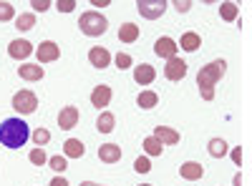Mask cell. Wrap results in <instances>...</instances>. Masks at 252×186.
I'll use <instances>...</instances> for the list:
<instances>
[{
	"label": "cell",
	"mask_w": 252,
	"mask_h": 186,
	"mask_svg": "<svg viewBox=\"0 0 252 186\" xmlns=\"http://www.w3.org/2000/svg\"><path fill=\"white\" fill-rule=\"evenodd\" d=\"M31 138V129L23 118H5L0 123V143L5 149H20Z\"/></svg>",
	"instance_id": "obj_1"
},
{
	"label": "cell",
	"mask_w": 252,
	"mask_h": 186,
	"mask_svg": "<svg viewBox=\"0 0 252 186\" xmlns=\"http://www.w3.org/2000/svg\"><path fill=\"white\" fill-rule=\"evenodd\" d=\"M224 71H227V60H224V58L212 60L209 66L199 68V73H197V86H199V93H202L204 101H212V98H215V86H217V80L224 76Z\"/></svg>",
	"instance_id": "obj_2"
},
{
	"label": "cell",
	"mask_w": 252,
	"mask_h": 186,
	"mask_svg": "<svg viewBox=\"0 0 252 186\" xmlns=\"http://www.w3.org/2000/svg\"><path fill=\"white\" fill-rule=\"evenodd\" d=\"M78 28H81L83 35L96 38V35H103V33L109 30V20L103 18L101 13H96V10H89V13H83V15H81Z\"/></svg>",
	"instance_id": "obj_3"
},
{
	"label": "cell",
	"mask_w": 252,
	"mask_h": 186,
	"mask_svg": "<svg viewBox=\"0 0 252 186\" xmlns=\"http://www.w3.org/2000/svg\"><path fill=\"white\" fill-rule=\"evenodd\" d=\"M13 108H15L20 116H31V113H35V108H38V98H35V93H33V91H18V93L13 96Z\"/></svg>",
	"instance_id": "obj_4"
},
{
	"label": "cell",
	"mask_w": 252,
	"mask_h": 186,
	"mask_svg": "<svg viewBox=\"0 0 252 186\" xmlns=\"http://www.w3.org/2000/svg\"><path fill=\"white\" fill-rule=\"evenodd\" d=\"M166 0H136V10L141 13V18L146 20H157L166 13Z\"/></svg>",
	"instance_id": "obj_5"
},
{
	"label": "cell",
	"mask_w": 252,
	"mask_h": 186,
	"mask_svg": "<svg viewBox=\"0 0 252 186\" xmlns=\"http://www.w3.org/2000/svg\"><path fill=\"white\" fill-rule=\"evenodd\" d=\"M35 53H38V66L40 63H53V60H58V55H61V48H58V43H53V40H43V43L35 48Z\"/></svg>",
	"instance_id": "obj_6"
},
{
	"label": "cell",
	"mask_w": 252,
	"mask_h": 186,
	"mask_svg": "<svg viewBox=\"0 0 252 186\" xmlns=\"http://www.w3.org/2000/svg\"><path fill=\"white\" fill-rule=\"evenodd\" d=\"M164 76L169 80H182L187 76V63L182 58H169V60H166V66H164Z\"/></svg>",
	"instance_id": "obj_7"
},
{
	"label": "cell",
	"mask_w": 252,
	"mask_h": 186,
	"mask_svg": "<svg viewBox=\"0 0 252 186\" xmlns=\"http://www.w3.org/2000/svg\"><path fill=\"white\" fill-rule=\"evenodd\" d=\"M78 108L76 106H66V108H61V113H58V126L63 129V131H71L73 126H78Z\"/></svg>",
	"instance_id": "obj_8"
},
{
	"label": "cell",
	"mask_w": 252,
	"mask_h": 186,
	"mask_svg": "<svg viewBox=\"0 0 252 186\" xmlns=\"http://www.w3.org/2000/svg\"><path fill=\"white\" fill-rule=\"evenodd\" d=\"M177 51H179V46L174 43V40L172 38H159L157 40V43H154V53L159 55V58H166V60H169V58H177Z\"/></svg>",
	"instance_id": "obj_9"
},
{
	"label": "cell",
	"mask_w": 252,
	"mask_h": 186,
	"mask_svg": "<svg viewBox=\"0 0 252 186\" xmlns=\"http://www.w3.org/2000/svg\"><path fill=\"white\" fill-rule=\"evenodd\" d=\"M8 53H10V58H15V60H26L31 53H33V46L28 43V40H23V38H18V40H10V46H8Z\"/></svg>",
	"instance_id": "obj_10"
},
{
	"label": "cell",
	"mask_w": 252,
	"mask_h": 186,
	"mask_svg": "<svg viewBox=\"0 0 252 186\" xmlns=\"http://www.w3.org/2000/svg\"><path fill=\"white\" fill-rule=\"evenodd\" d=\"M154 138L161 143V146H174V143H179V133L169 126H154Z\"/></svg>",
	"instance_id": "obj_11"
},
{
	"label": "cell",
	"mask_w": 252,
	"mask_h": 186,
	"mask_svg": "<svg viewBox=\"0 0 252 186\" xmlns=\"http://www.w3.org/2000/svg\"><path fill=\"white\" fill-rule=\"evenodd\" d=\"M89 60H91V66H94V68L103 71V68L111 63V53H109L106 48H98V46H96V48L89 51Z\"/></svg>",
	"instance_id": "obj_12"
},
{
	"label": "cell",
	"mask_w": 252,
	"mask_h": 186,
	"mask_svg": "<svg viewBox=\"0 0 252 186\" xmlns=\"http://www.w3.org/2000/svg\"><path fill=\"white\" fill-rule=\"evenodd\" d=\"M179 174L187 181H197V179L204 176V166H202V163H197V161H184L182 166H179Z\"/></svg>",
	"instance_id": "obj_13"
},
{
	"label": "cell",
	"mask_w": 252,
	"mask_h": 186,
	"mask_svg": "<svg viewBox=\"0 0 252 186\" xmlns=\"http://www.w3.org/2000/svg\"><path fill=\"white\" fill-rule=\"evenodd\" d=\"M98 159L103 163L121 161V146H119V143H103V146H98Z\"/></svg>",
	"instance_id": "obj_14"
},
{
	"label": "cell",
	"mask_w": 252,
	"mask_h": 186,
	"mask_svg": "<svg viewBox=\"0 0 252 186\" xmlns=\"http://www.w3.org/2000/svg\"><path fill=\"white\" fill-rule=\"evenodd\" d=\"M154 78H157V71H154V66H149V63H141V66L134 68V80H136V83H141V86L154 83Z\"/></svg>",
	"instance_id": "obj_15"
},
{
	"label": "cell",
	"mask_w": 252,
	"mask_h": 186,
	"mask_svg": "<svg viewBox=\"0 0 252 186\" xmlns=\"http://www.w3.org/2000/svg\"><path fill=\"white\" fill-rule=\"evenodd\" d=\"M109 101H111V88H109V86H96V88L91 91V103H94L98 111L106 108Z\"/></svg>",
	"instance_id": "obj_16"
},
{
	"label": "cell",
	"mask_w": 252,
	"mask_h": 186,
	"mask_svg": "<svg viewBox=\"0 0 252 186\" xmlns=\"http://www.w3.org/2000/svg\"><path fill=\"white\" fill-rule=\"evenodd\" d=\"M18 76L23 78V80H40L46 76L43 66H33V63H26V66H20L18 68Z\"/></svg>",
	"instance_id": "obj_17"
},
{
	"label": "cell",
	"mask_w": 252,
	"mask_h": 186,
	"mask_svg": "<svg viewBox=\"0 0 252 186\" xmlns=\"http://www.w3.org/2000/svg\"><path fill=\"white\" fill-rule=\"evenodd\" d=\"M63 154H66V159H81L83 154H86V146H83L78 138H68L66 143H63Z\"/></svg>",
	"instance_id": "obj_18"
},
{
	"label": "cell",
	"mask_w": 252,
	"mask_h": 186,
	"mask_svg": "<svg viewBox=\"0 0 252 186\" xmlns=\"http://www.w3.org/2000/svg\"><path fill=\"white\" fill-rule=\"evenodd\" d=\"M136 38H139V26L124 23V26L119 28V40H121V43H134Z\"/></svg>",
	"instance_id": "obj_19"
},
{
	"label": "cell",
	"mask_w": 252,
	"mask_h": 186,
	"mask_svg": "<svg viewBox=\"0 0 252 186\" xmlns=\"http://www.w3.org/2000/svg\"><path fill=\"white\" fill-rule=\"evenodd\" d=\"M179 46H182V51H187V53H194V51L202 46V38H199L197 33H184L182 40H179Z\"/></svg>",
	"instance_id": "obj_20"
},
{
	"label": "cell",
	"mask_w": 252,
	"mask_h": 186,
	"mask_svg": "<svg viewBox=\"0 0 252 186\" xmlns=\"http://www.w3.org/2000/svg\"><path fill=\"white\" fill-rule=\"evenodd\" d=\"M114 126H116V118H114V113H109V111H101V116H98V121H96V129H98L101 133H111V131H114Z\"/></svg>",
	"instance_id": "obj_21"
},
{
	"label": "cell",
	"mask_w": 252,
	"mask_h": 186,
	"mask_svg": "<svg viewBox=\"0 0 252 186\" xmlns=\"http://www.w3.org/2000/svg\"><path fill=\"white\" fill-rule=\"evenodd\" d=\"M136 103H139L144 111H149V108H154L157 103H159V96H157L154 91H141V93L136 96Z\"/></svg>",
	"instance_id": "obj_22"
},
{
	"label": "cell",
	"mask_w": 252,
	"mask_h": 186,
	"mask_svg": "<svg viewBox=\"0 0 252 186\" xmlns=\"http://www.w3.org/2000/svg\"><path fill=\"white\" fill-rule=\"evenodd\" d=\"M227 141L224 138H212V141H209V146H207V151H209V156H212V159H222L224 154H227Z\"/></svg>",
	"instance_id": "obj_23"
},
{
	"label": "cell",
	"mask_w": 252,
	"mask_h": 186,
	"mask_svg": "<svg viewBox=\"0 0 252 186\" xmlns=\"http://www.w3.org/2000/svg\"><path fill=\"white\" fill-rule=\"evenodd\" d=\"M35 26V15L33 13H20L18 18H15V28L18 30H31Z\"/></svg>",
	"instance_id": "obj_24"
},
{
	"label": "cell",
	"mask_w": 252,
	"mask_h": 186,
	"mask_svg": "<svg viewBox=\"0 0 252 186\" xmlns=\"http://www.w3.org/2000/svg\"><path fill=\"white\" fill-rule=\"evenodd\" d=\"M144 151L149 154V156H161V151H164V146L154 138V136H146L144 138Z\"/></svg>",
	"instance_id": "obj_25"
},
{
	"label": "cell",
	"mask_w": 252,
	"mask_h": 186,
	"mask_svg": "<svg viewBox=\"0 0 252 186\" xmlns=\"http://www.w3.org/2000/svg\"><path fill=\"white\" fill-rule=\"evenodd\" d=\"M220 15H222L224 20H237V15H240L237 3H222V5H220Z\"/></svg>",
	"instance_id": "obj_26"
},
{
	"label": "cell",
	"mask_w": 252,
	"mask_h": 186,
	"mask_svg": "<svg viewBox=\"0 0 252 186\" xmlns=\"http://www.w3.org/2000/svg\"><path fill=\"white\" fill-rule=\"evenodd\" d=\"M28 159H31V163H35V166H43V163H48V156H46L43 146H38V149H33V151L28 154Z\"/></svg>",
	"instance_id": "obj_27"
},
{
	"label": "cell",
	"mask_w": 252,
	"mask_h": 186,
	"mask_svg": "<svg viewBox=\"0 0 252 186\" xmlns=\"http://www.w3.org/2000/svg\"><path fill=\"white\" fill-rule=\"evenodd\" d=\"M48 166H51L53 171H61V174H63V171L68 169V163H66V156H51V159H48Z\"/></svg>",
	"instance_id": "obj_28"
},
{
	"label": "cell",
	"mask_w": 252,
	"mask_h": 186,
	"mask_svg": "<svg viewBox=\"0 0 252 186\" xmlns=\"http://www.w3.org/2000/svg\"><path fill=\"white\" fill-rule=\"evenodd\" d=\"M31 136H33V141L38 143V146H46V143L51 141V131H46V129H35Z\"/></svg>",
	"instance_id": "obj_29"
},
{
	"label": "cell",
	"mask_w": 252,
	"mask_h": 186,
	"mask_svg": "<svg viewBox=\"0 0 252 186\" xmlns=\"http://www.w3.org/2000/svg\"><path fill=\"white\" fill-rule=\"evenodd\" d=\"M134 169H136L139 174H149V171H152V161L146 159V156H139V159L134 161Z\"/></svg>",
	"instance_id": "obj_30"
},
{
	"label": "cell",
	"mask_w": 252,
	"mask_h": 186,
	"mask_svg": "<svg viewBox=\"0 0 252 186\" xmlns=\"http://www.w3.org/2000/svg\"><path fill=\"white\" fill-rule=\"evenodd\" d=\"M131 63H134V60H131V55H129V53H119V55H116V68H119V71L131 68Z\"/></svg>",
	"instance_id": "obj_31"
},
{
	"label": "cell",
	"mask_w": 252,
	"mask_h": 186,
	"mask_svg": "<svg viewBox=\"0 0 252 186\" xmlns=\"http://www.w3.org/2000/svg\"><path fill=\"white\" fill-rule=\"evenodd\" d=\"M13 18H15V8L10 3H0V20L5 23V20H13Z\"/></svg>",
	"instance_id": "obj_32"
},
{
	"label": "cell",
	"mask_w": 252,
	"mask_h": 186,
	"mask_svg": "<svg viewBox=\"0 0 252 186\" xmlns=\"http://www.w3.org/2000/svg\"><path fill=\"white\" fill-rule=\"evenodd\" d=\"M56 8H58L61 13H73V8H76V0H58Z\"/></svg>",
	"instance_id": "obj_33"
},
{
	"label": "cell",
	"mask_w": 252,
	"mask_h": 186,
	"mask_svg": "<svg viewBox=\"0 0 252 186\" xmlns=\"http://www.w3.org/2000/svg\"><path fill=\"white\" fill-rule=\"evenodd\" d=\"M31 5H33V10H40V13H46V10L51 8V0H31Z\"/></svg>",
	"instance_id": "obj_34"
},
{
	"label": "cell",
	"mask_w": 252,
	"mask_h": 186,
	"mask_svg": "<svg viewBox=\"0 0 252 186\" xmlns=\"http://www.w3.org/2000/svg\"><path fill=\"white\" fill-rule=\"evenodd\" d=\"M174 8H177V13H187L189 8H192V3L189 0H177V3H172Z\"/></svg>",
	"instance_id": "obj_35"
},
{
	"label": "cell",
	"mask_w": 252,
	"mask_h": 186,
	"mask_svg": "<svg viewBox=\"0 0 252 186\" xmlns=\"http://www.w3.org/2000/svg\"><path fill=\"white\" fill-rule=\"evenodd\" d=\"M232 161L237 163V166H240V163H242V146H237V149L232 151Z\"/></svg>",
	"instance_id": "obj_36"
},
{
	"label": "cell",
	"mask_w": 252,
	"mask_h": 186,
	"mask_svg": "<svg viewBox=\"0 0 252 186\" xmlns=\"http://www.w3.org/2000/svg\"><path fill=\"white\" fill-rule=\"evenodd\" d=\"M51 186H68V181L63 179V176H56V179L51 181Z\"/></svg>",
	"instance_id": "obj_37"
},
{
	"label": "cell",
	"mask_w": 252,
	"mask_h": 186,
	"mask_svg": "<svg viewBox=\"0 0 252 186\" xmlns=\"http://www.w3.org/2000/svg\"><path fill=\"white\" fill-rule=\"evenodd\" d=\"M91 5H98V8H103V5H111L109 0H91Z\"/></svg>",
	"instance_id": "obj_38"
},
{
	"label": "cell",
	"mask_w": 252,
	"mask_h": 186,
	"mask_svg": "<svg viewBox=\"0 0 252 186\" xmlns=\"http://www.w3.org/2000/svg\"><path fill=\"white\" fill-rule=\"evenodd\" d=\"M235 186H242V174H235Z\"/></svg>",
	"instance_id": "obj_39"
},
{
	"label": "cell",
	"mask_w": 252,
	"mask_h": 186,
	"mask_svg": "<svg viewBox=\"0 0 252 186\" xmlns=\"http://www.w3.org/2000/svg\"><path fill=\"white\" fill-rule=\"evenodd\" d=\"M81 186H101V184H96V181H83Z\"/></svg>",
	"instance_id": "obj_40"
},
{
	"label": "cell",
	"mask_w": 252,
	"mask_h": 186,
	"mask_svg": "<svg viewBox=\"0 0 252 186\" xmlns=\"http://www.w3.org/2000/svg\"><path fill=\"white\" fill-rule=\"evenodd\" d=\"M141 186H152V184H141Z\"/></svg>",
	"instance_id": "obj_41"
}]
</instances>
